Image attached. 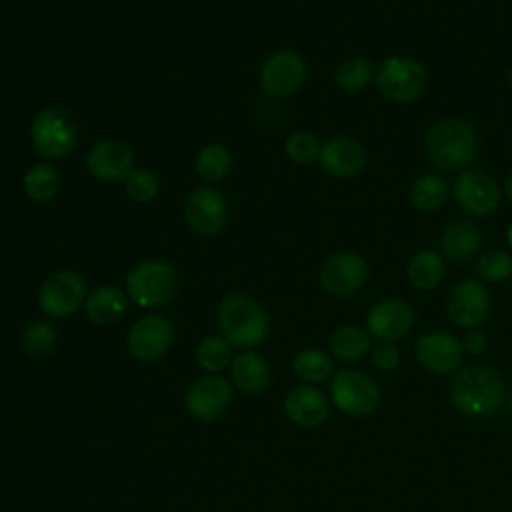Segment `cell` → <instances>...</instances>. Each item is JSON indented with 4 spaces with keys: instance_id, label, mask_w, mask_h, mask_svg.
I'll return each instance as SVG.
<instances>
[{
    "instance_id": "6da1fadb",
    "label": "cell",
    "mask_w": 512,
    "mask_h": 512,
    "mask_svg": "<svg viewBox=\"0 0 512 512\" xmlns=\"http://www.w3.org/2000/svg\"><path fill=\"white\" fill-rule=\"evenodd\" d=\"M448 396L452 406L464 416L490 418L506 404V380L488 364H468L454 372Z\"/></svg>"
},
{
    "instance_id": "7a4b0ae2",
    "label": "cell",
    "mask_w": 512,
    "mask_h": 512,
    "mask_svg": "<svg viewBox=\"0 0 512 512\" xmlns=\"http://www.w3.org/2000/svg\"><path fill=\"white\" fill-rule=\"evenodd\" d=\"M222 336L232 348L252 350L262 344L270 330V318L264 306L248 294H228L216 312Z\"/></svg>"
},
{
    "instance_id": "3957f363",
    "label": "cell",
    "mask_w": 512,
    "mask_h": 512,
    "mask_svg": "<svg viewBox=\"0 0 512 512\" xmlns=\"http://www.w3.org/2000/svg\"><path fill=\"white\" fill-rule=\"evenodd\" d=\"M478 142V132L470 122L462 118H444L426 132L424 146L436 168L456 172L474 162Z\"/></svg>"
},
{
    "instance_id": "277c9868",
    "label": "cell",
    "mask_w": 512,
    "mask_h": 512,
    "mask_svg": "<svg viewBox=\"0 0 512 512\" xmlns=\"http://www.w3.org/2000/svg\"><path fill=\"white\" fill-rule=\"evenodd\" d=\"M124 286L130 300L140 308H158L174 298L178 274L164 260H144L126 274Z\"/></svg>"
},
{
    "instance_id": "5b68a950",
    "label": "cell",
    "mask_w": 512,
    "mask_h": 512,
    "mask_svg": "<svg viewBox=\"0 0 512 512\" xmlns=\"http://www.w3.org/2000/svg\"><path fill=\"white\" fill-rule=\"evenodd\" d=\"M330 402L346 416L364 418L378 410L382 402V390L378 382L358 370V368H344L338 370L330 378Z\"/></svg>"
},
{
    "instance_id": "8992f818",
    "label": "cell",
    "mask_w": 512,
    "mask_h": 512,
    "mask_svg": "<svg viewBox=\"0 0 512 512\" xmlns=\"http://www.w3.org/2000/svg\"><path fill=\"white\" fill-rule=\"evenodd\" d=\"M30 138L34 150L48 158H66L78 144V126L74 118L56 106H46L34 114L30 126Z\"/></svg>"
},
{
    "instance_id": "52a82bcc",
    "label": "cell",
    "mask_w": 512,
    "mask_h": 512,
    "mask_svg": "<svg viewBox=\"0 0 512 512\" xmlns=\"http://www.w3.org/2000/svg\"><path fill=\"white\" fill-rule=\"evenodd\" d=\"M426 84V68L412 58L392 56L380 66L376 74V86L380 94L392 102H412L420 98L426 90Z\"/></svg>"
},
{
    "instance_id": "ba28073f",
    "label": "cell",
    "mask_w": 512,
    "mask_h": 512,
    "mask_svg": "<svg viewBox=\"0 0 512 512\" xmlns=\"http://www.w3.org/2000/svg\"><path fill=\"white\" fill-rule=\"evenodd\" d=\"M86 280L74 270L52 272L38 288V306L46 316L66 318L86 302Z\"/></svg>"
},
{
    "instance_id": "9c48e42d",
    "label": "cell",
    "mask_w": 512,
    "mask_h": 512,
    "mask_svg": "<svg viewBox=\"0 0 512 512\" xmlns=\"http://www.w3.org/2000/svg\"><path fill=\"white\" fill-rule=\"evenodd\" d=\"M232 386L220 374H206L196 378L184 396L186 410L202 422L220 420L232 406Z\"/></svg>"
},
{
    "instance_id": "30bf717a",
    "label": "cell",
    "mask_w": 512,
    "mask_h": 512,
    "mask_svg": "<svg viewBox=\"0 0 512 512\" xmlns=\"http://www.w3.org/2000/svg\"><path fill=\"white\" fill-rule=\"evenodd\" d=\"M172 342V322L162 314H146L138 318L126 334L128 352L142 362H154L162 358L170 350Z\"/></svg>"
},
{
    "instance_id": "8fae6325",
    "label": "cell",
    "mask_w": 512,
    "mask_h": 512,
    "mask_svg": "<svg viewBox=\"0 0 512 512\" xmlns=\"http://www.w3.org/2000/svg\"><path fill=\"white\" fill-rule=\"evenodd\" d=\"M464 354L466 352L462 348V340L444 330L422 334L414 346V356L418 364L426 372L438 376L458 372L462 368Z\"/></svg>"
},
{
    "instance_id": "7c38bea8",
    "label": "cell",
    "mask_w": 512,
    "mask_h": 512,
    "mask_svg": "<svg viewBox=\"0 0 512 512\" xmlns=\"http://www.w3.org/2000/svg\"><path fill=\"white\" fill-rule=\"evenodd\" d=\"M492 298L486 286L478 280L466 278L452 286L446 298L448 318L466 330L478 328L490 314Z\"/></svg>"
},
{
    "instance_id": "4fadbf2b",
    "label": "cell",
    "mask_w": 512,
    "mask_h": 512,
    "mask_svg": "<svg viewBox=\"0 0 512 512\" xmlns=\"http://www.w3.org/2000/svg\"><path fill=\"white\" fill-rule=\"evenodd\" d=\"M306 60L294 50H278L270 54L260 68V88L268 96H290L306 80Z\"/></svg>"
},
{
    "instance_id": "5bb4252c",
    "label": "cell",
    "mask_w": 512,
    "mask_h": 512,
    "mask_svg": "<svg viewBox=\"0 0 512 512\" xmlns=\"http://www.w3.org/2000/svg\"><path fill=\"white\" fill-rule=\"evenodd\" d=\"M184 218L200 236H214L228 222V202L212 186L194 188L184 200Z\"/></svg>"
},
{
    "instance_id": "9a60e30c",
    "label": "cell",
    "mask_w": 512,
    "mask_h": 512,
    "mask_svg": "<svg viewBox=\"0 0 512 512\" xmlns=\"http://www.w3.org/2000/svg\"><path fill=\"white\" fill-rule=\"evenodd\" d=\"M318 276L328 294L346 298L364 286L368 278V264L354 252H336L322 262Z\"/></svg>"
},
{
    "instance_id": "2e32d148",
    "label": "cell",
    "mask_w": 512,
    "mask_h": 512,
    "mask_svg": "<svg viewBox=\"0 0 512 512\" xmlns=\"http://www.w3.org/2000/svg\"><path fill=\"white\" fill-rule=\"evenodd\" d=\"M414 308L400 298L376 302L366 314L368 334L378 342H398L414 326Z\"/></svg>"
},
{
    "instance_id": "e0dca14e",
    "label": "cell",
    "mask_w": 512,
    "mask_h": 512,
    "mask_svg": "<svg viewBox=\"0 0 512 512\" xmlns=\"http://www.w3.org/2000/svg\"><path fill=\"white\" fill-rule=\"evenodd\" d=\"M86 168L96 180L120 182L134 170V152L120 140H98L86 154Z\"/></svg>"
},
{
    "instance_id": "ac0fdd59",
    "label": "cell",
    "mask_w": 512,
    "mask_h": 512,
    "mask_svg": "<svg viewBox=\"0 0 512 512\" xmlns=\"http://www.w3.org/2000/svg\"><path fill=\"white\" fill-rule=\"evenodd\" d=\"M454 198L460 208L474 216H488L500 204L494 178L482 170H466L454 182Z\"/></svg>"
},
{
    "instance_id": "d6986e66",
    "label": "cell",
    "mask_w": 512,
    "mask_h": 512,
    "mask_svg": "<svg viewBox=\"0 0 512 512\" xmlns=\"http://www.w3.org/2000/svg\"><path fill=\"white\" fill-rule=\"evenodd\" d=\"M284 412L294 424L316 428L330 416V398L312 384H300L284 396Z\"/></svg>"
},
{
    "instance_id": "ffe728a7",
    "label": "cell",
    "mask_w": 512,
    "mask_h": 512,
    "mask_svg": "<svg viewBox=\"0 0 512 512\" xmlns=\"http://www.w3.org/2000/svg\"><path fill=\"white\" fill-rule=\"evenodd\" d=\"M322 168L336 178H352L366 166V150L348 136H332L320 148Z\"/></svg>"
},
{
    "instance_id": "44dd1931",
    "label": "cell",
    "mask_w": 512,
    "mask_h": 512,
    "mask_svg": "<svg viewBox=\"0 0 512 512\" xmlns=\"http://www.w3.org/2000/svg\"><path fill=\"white\" fill-rule=\"evenodd\" d=\"M482 230L470 218H460L450 222L440 238L442 252L454 262L470 260L482 246Z\"/></svg>"
},
{
    "instance_id": "7402d4cb",
    "label": "cell",
    "mask_w": 512,
    "mask_h": 512,
    "mask_svg": "<svg viewBox=\"0 0 512 512\" xmlns=\"http://www.w3.org/2000/svg\"><path fill=\"white\" fill-rule=\"evenodd\" d=\"M230 374H232V382L242 392H248V394H258L266 390L272 376L268 360L254 350H244L236 354L230 362Z\"/></svg>"
},
{
    "instance_id": "603a6c76",
    "label": "cell",
    "mask_w": 512,
    "mask_h": 512,
    "mask_svg": "<svg viewBox=\"0 0 512 512\" xmlns=\"http://www.w3.org/2000/svg\"><path fill=\"white\" fill-rule=\"evenodd\" d=\"M84 310L94 324H112L126 312V294L114 284L98 286L86 296Z\"/></svg>"
},
{
    "instance_id": "cb8c5ba5",
    "label": "cell",
    "mask_w": 512,
    "mask_h": 512,
    "mask_svg": "<svg viewBox=\"0 0 512 512\" xmlns=\"http://www.w3.org/2000/svg\"><path fill=\"white\" fill-rule=\"evenodd\" d=\"M328 348L342 362H358L372 350L370 334L354 324H344L330 334Z\"/></svg>"
},
{
    "instance_id": "d4e9b609",
    "label": "cell",
    "mask_w": 512,
    "mask_h": 512,
    "mask_svg": "<svg viewBox=\"0 0 512 512\" xmlns=\"http://www.w3.org/2000/svg\"><path fill=\"white\" fill-rule=\"evenodd\" d=\"M444 278V260L434 250H420L408 262V280L418 290H434Z\"/></svg>"
},
{
    "instance_id": "484cf974",
    "label": "cell",
    "mask_w": 512,
    "mask_h": 512,
    "mask_svg": "<svg viewBox=\"0 0 512 512\" xmlns=\"http://www.w3.org/2000/svg\"><path fill=\"white\" fill-rule=\"evenodd\" d=\"M332 370V358L320 348H304L292 360V372L304 384H320L332 376Z\"/></svg>"
},
{
    "instance_id": "4316f807",
    "label": "cell",
    "mask_w": 512,
    "mask_h": 512,
    "mask_svg": "<svg viewBox=\"0 0 512 512\" xmlns=\"http://www.w3.org/2000/svg\"><path fill=\"white\" fill-rule=\"evenodd\" d=\"M24 192L32 202L44 204L50 202L60 186V174L50 162H40L28 168V172L22 178Z\"/></svg>"
},
{
    "instance_id": "83f0119b",
    "label": "cell",
    "mask_w": 512,
    "mask_h": 512,
    "mask_svg": "<svg viewBox=\"0 0 512 512\" xmlns=\"http://www.w3.org/2000/svg\"><path fill=\"white\" fill-rule=\"evenodd\" d=\"M448 200V182L438 174H424L410 188V202L422 212H434Z\"/></svg>"
},
{
    "instance_id": "f1b7e54d",
    "label": "cell",
    "mask_w": 512,
    "mask_h": 512,
    "mask_svg": "<svg viewBox=\"0 0 512 512\" xmlns=\"http://www.w3.org/2000/svg\"><path fill=\"white\" fill-rule=\"evenodd\" d=\"M232 170V154L224 144H208L196 154V174L206 182H220Z\"/></svg>"
},
{
    "instance_id": "f546056e",
    "label": "cell",
    "mask_w": 512,
    "mask_h": 512,
    "mask_svg": "<svg viewBox=\"0 0 512 512\" xmlns=\"http://www.w3.org/2000/svg\"><path fill=\"white\" fill-rule=\"evenodd\" d=\"M196 362L202 370L218 374L232 362V346L224 336H206L196 348Z\"/></svg>"
},
{
    "instance_id": "4dcf8cb0",
    "label": "cell",
    "mask_w": 512,
    "mask_h": 512,
    "mask_svg": "<svg viewBox=\"0 0 512 512\" xmlns=\"http://www.w3.org/2000/svg\"><path fill=\"white\" fill-rule=\"evenodd\" d=\"M370 76H372V64L362 56H350L336 68L334 80L342 90L358 92L370 82Z\"/></svg>"
},
{
    "instance_id": "1f68e13d",
    "label": "cell",
    "mask_w": 512,
    "mask_h": 512,
    "mask_svg": "<svg viewBox=\"0 0 512 512\" xmlns=\"http://www.w3.org/2000/svg\"><path fill=\"white\" fill-rule=\"evenodd\" d=\"M20 344L28 356H46L56 344V330L46 320H34L22 330Z\"/></svg>"
},
{
    "instance_id": "d6a6232c",
    "label": "cell",
    "mask_w": 512,
    "mask_h": 512,
    "mask_svg": "<svg viewBox=\"0 0 512 512\" xmlns=\"http://www.w3.org/2000/svg\"><path fill=\"white\" fill-rule=\"evenodd\" d=\"M124 190H126V196L132 202L146 204V202H152L158 196L160 182H158V176L152 170L134 168L124 180Z\"/></svg>"
},
{
    "instance_id": "836d02e7",
    "label": "cell",
    "mask_w": 512,
    "mask_h": 512,
    "mask_svg": "<svg viewBox=\"0 0 512 512\" xmlns=\"http://www.w3.org/2000/svg\"><path fill=\"white\" fill-rule=\"evenodd\" d=\"M320 148L322 146H320L318 138L306 130L292 132L284 140V152L296 164H310L312 160H316L320 156Z\"/></svg>"
},
{
    "instance_id": "e575fe53",
    "label": "cell",
    "mask_w": 512,
    "mask_h": 512,
    "mask_svg": "<svg viewBox=\"0 0 512 512\" xmlns=\"http://www.w3.org/2000/svg\"><path fill=\"white\" fill-rule=\"evenodd\" d=\"M476 272L486 282H502L512 274V258L504 250H486L476 262Z\"/></svg>"
},
{
    "instance_id": "d590c367",
    "label": "cell",
    "mask_w": 512,
    "mask_h": 512,
    "mask_svg": "<svg viewBox=\"0 0 512 512\" xmlns=\"http://www.w3.org/2000/svg\"><path fill=\"white\" fill-rule=\"evenodd\" d=\"M370 358L372 364L380 370V372H394L400 366V350L394 342H378L372 350H370Z\"/></svg>"
},
{
    "instance_id": "8d00e7d4",
    "label": "cell",
    "mask_w": 512,
    "mask_h": 512,
    "mask_svg": "<svg viewBox=\"0 0 512 512\" xmlns=\"http://www.w3.org/2000/svg\"><path fill=\"white\" fill-rule=\"evenodd\" d=\"M460 340H462L464 352H468V354H482L486 350V346H488L486 334L482 330H478V328L468 330L464 334V338H460Z\"/></svg>"
},
{
    "instance_id": "74e56055",
    "label": "cell",
    "mask_w": 512,
    "mask_h": 512,
    "mask_svg": "<svg viewBox=\"0 0 512 512\" xmlns=\"http://www.w3.org/2000/svg\"><path fill=\"white\" fill-rule=\"evenodd\" d=\"M506 194H508V198L512 200V176H510L508 182H506Z\"/></svg>"
},
{
    "instance_id": "f35d334b",
    "label": "cell",
    "mask_w": 512,
    "mask_h": 512,
    "mask_svg": "<svg viewBox=\"0 0 512 512\" xmlns=\"http://www.w3.org/2000/svg\"><path fill=\"white\" fill-rule=\"evenodd\" d=\"M506 406H508V410H510V414H512V392H510L508 398H506Z\"/></svg>"
},
{
    "instance_id": "ab89813d",
    "label": "cell",
    "mask_w": 512,
    "mask_h": 512,
    "mask_svg": "<svg viewBox=\"0 0 512 512\" xmlns=\"http://www.w3.org/2000/svg\"><path fill=\"white\" fill-rule=\"evenodd\" d=\"M508 242H510V246H512V226H510V230H508Z\"/></svg>"
},
{
    "instance_id": "60d3db41",
    "label": "cell",
    "mask_w": 512,
    "mask_h": 512,
    "mask_svg": "<svg viewBox=\"0 0 512 512\" xmlns=\"http://www.w3.org/2000/svg\"><path fill=\"white\" fill-rule=\"evenodd\" d=\"M510 276H512V274H510ZM510 282H512V280H510Z\"/></svg>"
}]
</instances>
